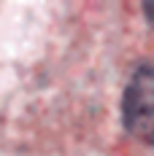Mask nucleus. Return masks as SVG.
<instances>
[{
	"label": "nucleus",
	"mask_w": 154,
	"mask_h": 156,
	"mask_svg": "<svg viewBox=\"0 0 154 156\" xmlns=\"http://www.w3.org/2000/svg\"><path fill=\"white\" fill-rule=\"evenodd\" d=\"M124 124L138 140L154 145V62L138 67L124 92Z\"/></svg>",
	"instance_id": "obj_1"
},
{
	"label": "nucleus",
	"mask_w": 154,
	"mask_h": 156,
	"mask_svg": "<svg viewBox=\"0 0 154 156\" xmlns=\"http://www.w3.org/2000/svg\"><path fill=\"white\" fill-rule=\"evenodd\" d=\"M143 11L149 14V22L154 24V3H146V5H143Z\"/></svg>",
	"instance_id": "obj_2"
}]
</instances>
